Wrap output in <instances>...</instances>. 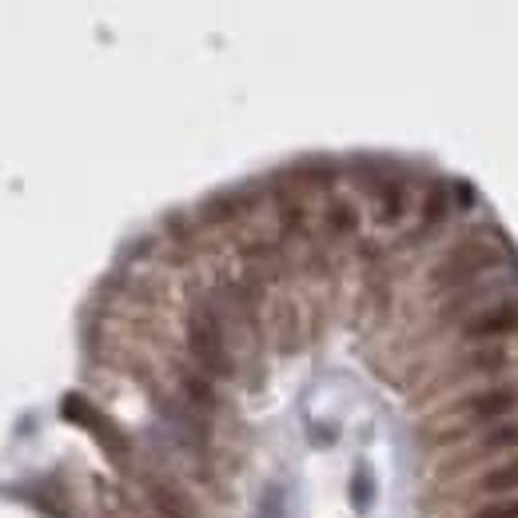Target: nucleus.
I'll return each instance as SVG.
<instances>
[{"mask_svg": "<svg viewBox=\"0 0 518 518\" xmlns=\"http://www.w3.org/2000/svg\"><path fill=\"white\" fill-rule=\"evenodd\" d=\"M351 495H355V507H359V511H367V495H371V487H367V475H363V471L355 475V487H351Z\"/></svg>", "mask_w": 518, "mask_h": 518, "instance_id": "obj_15", "label": "nucleus"}, {"mask_svg": "<svg viewBox=\"0 0 518 518\" xmlns=\"http://www.w3.org/2000/svg\"><path fill=\"white\" fill-rule=\"evenodd\" d=\"M447 212H451V204H447V188L439 184V188H431V192H427V200H423V224H419V232L439 228Z\"/></svg>", "mask_w": 518, "mask_h": 518, "instance_id": "obj_13", "label": "nucleus"}, {"mask_svg": "<svg viewBox=\"0 0 518 518\" xmlns=\"http://www.w3.org/2000/svg\"><path fill=\"white\" fill-rule=\"evenodd\" d=\"M327 232L339 236V240L359 232V212H355L351 200H343V196H339V200H335V196L327 200Z\"/></svg>", "mask_w": 518, "mask_h": 518, "instance_id": "obj_12", "label": "nucleus"}, {"mask_svg": "<svg viewBox=\"0 0 518 518\" xmlns=\"http://www.w3.org/2000/svg\"><path fill=\"white\" fill-rule=\"evenodd\" d=\"M407 216V184L403 180H375V220L395 224Z\"/></svg>", "mask_w": 518, "mask_h": 518, "instance_id": "obj_7", "label": "nucleus"}, {"mask_svg": "<svg viewBox=\"0 0 518 518\" xmlns=\"http://www.w3.org/2000/svg\"><path fill=\"white\" fill-rule=\"evenodd\" d=\"M188 351L200 367V375L208 379H228L236 367H232V351H228V335H224V323L220 315L208 307V303H196L188 311Z\"/></svg>", "mask_w": 518, "mask_h": 518, "instance_id": "obj_1", "label": "nucleus"}, {"mask_svg": "<svg viewBox=\"0 0 518 518\" xmlns=\"http://www.w3.org/2000/svg\"><path fill=\"white\" fill-rule=\"evenodd\" d=\"M459 335L471 339V343H503V339L518 335V299L515 295H503V299H495V303L475 307V311L463 319Z\"/></svg>", "mask_w": 518, "mask_h": 518, "instance_id": "obj_4", "label": "nucleus"}, {"mask_svg": "<svg viewBox=\"0 0 518 518\" xmlns=\"http://www.w3.org/2000/svg\"><path fill=\"white\" fill-rule=\"evenodd\" d=\"M148 503H152V511H156V515L192 518V503H188L176 487H168V483H148Z\"/></svg>", "mask_w": 518, "mask_h": 518, "instance_id": "obj_10", "label": "nucleus"}, {"mask_svg": "<svg viewBox=\"0 0 518 518\" xmlns=\"http://www.w3.org/2000/svg\"><path fill=\"white\" fill-rule=\"evenodd\" d=\"M471 518H518V499H491L487 507H479Z\"/></svg>", "mask_w": 518, "mask_h": 518, "instance_id": "obj_14", "label": "nucleus"}, {"mask_svg": "<svg viewBox=\"0 0 518 518\" xmlns=\"http://www.w3.org/2000/svg\"><path fill=\"white\" fill-rule=\"evenodd\" d=\"M515 351L507 347V339L503 343H487V347H479V351H471V355H463L459 359V375H491V371H507V367H515Z\"/></svg>", "mask_w": 518, "mask_h": 518, "instance_id": "obj_6", "label": "nucleus"}, {"mask_svg": "<svg viewBox=\"0 0 518 518\" xmlns=\"http://www.w3.org/2000/svg\"><path fill=\"white\" fill-rule=\"evenodd\" d=\"M483 435H487V439H483V443H475L471 459H491V455H503V451H515L518 447V423L491 427V431H483Z\"/></svg>", "mask_w": 518, "mask_h": 518, "instance_id": "obj_11", "label": "nucleus"}, {"mask_svg": "<svg viewBox=\"0 0 518 518\" xmlns=\"http://www.w3.org/2000/svg\"><path fill=\"white\" fill-rule=\"evenodd\" d=\"M60 415L68 419V423H80L84 431H92L96 435V443L108 451V455H116V459H124V439H120V431L88 403V399H80V395H64V403H60Z\"/></svg>", "mask_w": 518, "mask_h": 518, "instance_id": "obj_5", "label": "nucleus"}, {"mask_svg": "<svg viewBox=\"0 0 518 518\" xmlns=\"http://www.w3.org/2000/svg\"><path fill=\"white\" fill-rule=\"evenodd\" d=\"M475 487H479L483 495H491V499H515L518 495V459H507V463L491 467Z\"/></svg>", "mask_w": 518, "mask_h": 518, "instance_id": "obj_9", "label": "nucleus"}, {"mask_svg": "<svg viewBox=\"0 0 518 518\" xmlns=\"http://www.w3.org/2000/svg\"><path fill=\"white\" fill-rule=\"evenodd\" d=\"M518 411V383H503V387H483L467 399H459L447 415V427H455V435L475 431V427H491L499 419H511Z\"/></svg>", "mask_w": 518, "mask_h": 518, "instance_id": "obj_3", "label": "nucleus"}, {"mask_svg": "<svg viewBox=\"0 0 518 518\" xmlns=\"http://www.w3.org/2000/svg\"><path fill=\"white\" fill-rule=\"evenodd\" d=\"M248 204H252V196H248L244 188L220 192V196H212V200L204 204V220H208V224H232V220H240V216L248 212Z\"/></svg>", "mask_w": 518, "mask_h": 518, "instance_id": "obj_8", "label": "nucleus"}, {"mask_svg": "<svg viewBox=\"0 0 518 518\" xmlns=\"http://www.w3.org/2000/svg\"><path fill=\"white\" fill-rule=\"evenodd\" d=\"M152 518H168V515H156V511H152Z\"/></svg>", "mask_w": 518, "mask_h": 518, "instance_id": "obj_16", "label": "nucleus"}, {"mask_svg": "<svg viewBox=\"0 0 518 518\" xmlns=\"http://www.w3.org/2000/svg\"><path fill=\"white\" fill-rule=\"evenodd\" d=\"M503 256H507V244H499V240L463 244V248H455L451 256L443 259L439 267H431V287L435 291H463V287L487 279L491 267H499Z\"/></svg>", "mask_w": 518, "mask_h": 518, "instance_id": "obj_2", "label": "nucleus"}]
</instances>
